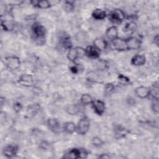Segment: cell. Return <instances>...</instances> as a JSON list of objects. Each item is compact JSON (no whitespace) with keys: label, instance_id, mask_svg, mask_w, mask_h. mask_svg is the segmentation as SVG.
I'll list each match as a JSON object with an SVG mask.
<instances>
[{"label":"cell","instance_id":"obj_28","mask_svg":"<svg viewBox=\"0 0 159 159\" xmlns=\"http://www.w3.org/2000/svg\"><path fill=\"white\" fill-rule=\"evenodd\" d=\"M115 89V86L112 83H107L104 88V92L106 95L111 94Z\"/></svg>","mask_w":159,"mask_h":159},{"label":"cell","instance_id":"obj_27","mask_svg":"<svg viewBox=\"0 0 159 159\" xmlns=\"http://www.w3.org/2000/svg\"><path fill=\"white\" fill-rule=\"evenodd\" d=\"M91 143L95 147L99 148V147H102L104 145V141L99 137L95 136V137H93L92 138Z\"/></svg>","mask_w":159,"mask_h":159},{"label":"cell","instance_id":"obj_22","mask_svg":"<svg viewBox=\"0 0 159 159\" xmlns=\"http://www.w3.org/2000/svg\"><path fill=\"white\" fill-rule=\"evenodd\" d=\"M93 17L96 20H102L107 16L106 11L101 9H96L92 12Z\"/></svg>","mask_w":159,"mask_h":159},{"label":"cell","instance_id":"obj_24","mask_svg":"<svg viewBox=\"0 0 159 159\" xmlns=\"http://www.w3.org/2000/svg\"><path fill=\"white\" fill-rule=\"evenodd\" d=\"M136 28H137L136 23L133 21H130L125 24V26L124 27L123 30L126 34H132L135 30Z\"/></svg>","mask_w":159,"mask_h":159},{"label":"cell","instance_id":"obj_31","mask_svg":"<svg viewBox=\"0 0 159 159\" xmlns=\"http://www.w3.org/2000/svg\"><path fill=\"white\" fill-rule=\"evenodd\" d=\"M50 147V143L47 140H42L39 143V148L42 150H46Z\"/></svg>","mask_w":159,"mask_h":159},{"label":"cell","instance_id":"obj_34","mask_svg":"<svg viewBox=\"0 0 159 159\" xmlns=\"http://www.w3.org/2000/svg\"><path fill=\"white\" fill-rule=\"evenodd\" d=\"M98 158H110V156L106 153H102L100 155H99L98 157Z\"/></svg>","mask_w":159,"mask_h":159},{"label":"cell","instance_id":"obj_29","mask_svg":"<svg viewBox=\"0 0 159 159\" xmlns=\"http://www.w3.org/2000/svg\"><path fill=\"white\" fill-rule=\"evenodd\" d=\"M151 108L153 112L155 114H158L159 111V101L158 98H153V100L151 104Z\"/></svg>","mask_w":159,"mask_h":159},{"label":"cell","instance_id":"obj_12","mask_svg":"<svg viewBox=\"0 0 159 159\" xmlns=\"http://www.w3.org/2000/svg\"><path fill=\"white\" fill-rule=\"evenodd\" d=\"M135 95L140 98V99H145L148 98L150 95V89L147 86H140L137 87L135 89Z\"/></svg>","mask_w":159,"mask_h":159},{"label":"cell","instance_id":"obj_11","mask_svg":"<svg viewBox=\"0 0 159 159\" xmlns=\"http://www.w3.org/2000/svg\"><path fill=\"white\" fill-rule=\"evenodd\" d=\"M94 112L98 116H101L104 114L106 109L105 103L101 100H94L91 104Z\"/></svg>","mask_w":159,"mask_h":159},{"label":"cell","instance_id":"obj_20","mask_svg":"<svg viewBox=\"0 0 159 159\" xmlns=\"http://www.w3.org/2000/svg\"><path fill=\"white\" fill-rule=\"evenodd\" d=\"M93 46L96 47L99 51H101L105 50L107 48V43L104 39L98 37L93 41Z\"/></svg>","mask_w":159,"mask_h":159},{"label":"cell","instance_id":"obj_3","mask_svg":"<svg viewBox=\"0 0 159 159\" xmlns=\"http://www.w3.org/2000/svg\"><path fill=\"white\" fill-rule=\"evenodd\" d=\"M89 152L82 148H73L69 149L63 155L65 158H86L88 157Z\"/></svg>","mask_w":159,"mask_h":159},{"label":"cell","instance_id":"obj_6","mask_svg":"<svg viewBox=\"0 0 159 159\" xmlns=\"http://www.w3.org/2000/svg\"><path fill=\"white\" fill-rule=\"evenodd\" d=\"M90 128V120L86 116L81 117L76 124V130L78 134L80 135H86Z\"/></svg>","mask_w":159,"mask_h":159},{"label":"cell","instance_id":"obj_9","mask_svg":"<svg viewBox=\"0 0 159 159\" xmlns=\"http://www.w3.org/2000/svg\"><path fill=\"white\" fill-rule=\"evenodd\" d=\"M19 150V147L15 144H9L6 145L2 150L3 155L7 158H11L14 157Z\"/></svg>","mask_w":159,"mask_h":159},{"label":"cell","instance_id":"obj_19","mask_svg":"<svg viewBox=\"0 0 159 159\" xmlns=\"http://www.w3.org/2000/svg\"><path fill=\"white\" fill-rule=\"evenodd\" d=\"M30 3L35 7L40 9H48L51 7V3L48 1H30Z\"/></svg>","mask_w":159,"mask_h":159},{"label":"cell","instance_id":"obj_33","mask_svg":"<svg viewBox=\"0 0 159 159\" xmlns=\"http://www.w3.org/2000/svg\"><path fill=\"white\" fill-rule=\"evenodd\" d=\"M78 68L76 65H73L70 67V70L73 73H77L78 72Z\"/></svg>","mask_w":159,"mask_h":159},{"label":"cell","instance_id":"obj_14","mask_svg":"<svg viewBox=\"0 0 159 159\" xmlns=\"http://www.w3.org/2000/svg\"><path fill=\"white\" fill-rule=\"evenodd\" d=\"M1 28L6 32L12 31L14 29V23L10 19L1 18Z\"/></svg>","mask_w":159,"mask_h":159},{"label":"cell","instance_id":"obj_1","mask_svg":"<svg viewBox=\"0 0 159 159\" xmlns=\"http://www.w3.org/2000/svg\"><path fill=\"white\" fill-rule=\"evenodd\" d=\"M111 44L112 49L122 52L139 48L141 42L138 38L134 37H130L127 39L117 37L112 40Z\"/></svg>","mask_w":159,"mask_h":159},{"label":"cell","instance_id":"obj_30","mask_svg":"<svg viewBox=\"0 0 159 159\" xmlns=\"http://www.w3.org/2000/svg\"><path fill=\"white\" fill-rule=\"evenodd\" d=\"M118 81H119V82L120 83H121L122 84H125V85L126 84H129L130 83V79L127 76H125L124 75H122V74L119 75V76H118Z\"/></svg>","mask_w":159,"mask_h":159},{"label":"cell","instance_id":"obj_23","mask_svg":"<svg viewBox=\"0 0 159 159\" xmlns=\"http://www.w3.org/2000/svg\"><path fill=\"white\" fill-rule=\"evenodd\" d=\"M60 45L61 46L62 48L68 50L72 47L70 38L66 35L62 37L60 39Z\"/></svg>","mask_w":159,"mask_h":159},{"label":"cell","instance_id":"obj_10","mask_svg":"<svg viewBox=\"0 0 159 159\" xmlns=\"http://www.w3.org/2000/svg\"><path fill=\"white\" fill-rule=\"evenodd\" d=\"M17 83L25 87H31L34 84V78L30 74H22L19 76Z\"/></svg>","mask_w":159,"mask_h":159},{"label":"cell","instance_id":"obj_16","mask_svg":"<svg viewBox=\"0 0 159 159\" xmlns=\"http://www.w3.org/2000/svg\"><path fill=\"white\" fill-rule=\"evenodd\" d=\"M99 52L93 45L88 46L85 48L86 55L91 58H98L99 57Z\"/></svg>","mask_w":159,"mask_h":159},{"label":"cell","instance_id":"obj_35","mask_svg":"<svg viewBox=\"0 0 159 159\" xmlns=\"http://www.w3.org/2000/svg\"><path fill=\"white\" fill-rule=\"evenodd\" d=\"M159 38H158V35L157 34L155 37H154V39H153V42L156 45H158V42H159Z\"/></svg>","mask_w":159,"mask_h":159},{"label":"cell","instance_id":"obj_18","mask_svg":"<svg viewBox=\"0 0 159 159\" xmlns=\"http://www.w3.org/2000/svg\"><path fill=\"white\" fill-rule=\"evenodd\" d=\"M63 131L68 134H72L76 130V125L71 121L66 122L62 126Z\"/></svg>","mask_w":159,"mask_h":159},{"label":"cell","instance_id":"obj_15","mask_svg":"<svg viewBox=\"0 0 159 159\" xmlns=\"http://www.w3.org/2000/svg\"><path fill=\"white\" fill-rule=\"evenodd\" d=\"M130 63L134 66H142L146 63V58L143 55H135L131 58Z\"/></svg>","mask_w":159,"mask_h":159},{"label":"cell","instance_id":"obj_2","mask_svg":"<svg viewBox=\"0 0 159 159\" xmlns=\"http://www.w3.org/2000/svg\"><path fill=\"white\" fill-rule=\"evenodd\" d=\"M31 30L34 39L40 44L43 43L46 35V29L45 27L40 23L36 22L32 24Z\"/></svg>","mask_w":159,"mask_h":159},{"label":"cell","instance_id":"obj_4","mask_svg":"<svg viewBox=\"0 0 159 159\" xmlns=\"http://www.w3.org/2000/svg\"><path fill=\"white\" fill-rule=\"evenodd\" d=\"M85 55V48L81 47H71L68 50L67 53L68 59L73 63H75L78 59L81 58Z\"/></svg>","mask_w":159,"mask_h":159},{"label":"cell","instance_id":"obj_8","mask_svg":"<svg viewBox=\"0 0 159 159\" xmlns=\"http://www.w3.org/2000/svg\"><path fill=\"white\" fill-rule=\"evenodd\" d=\"M47 125L48 129L55 134H59L63 130L58 120L54 117H51L47 119Z\"/></svg>","mask_w":159,"mask_h":159},{"label":"cell","instance_id":"obj_26","mask_svg":"<svg viewBox=\"0 0 159 159\" xmlns=\"http://www.w3.org/2000/svg\"><path fill=\"white\" fill-rule=\"evenodd\" d=\"M63 8L68 12H72L75 9V2L73 1H65L64 2Z\"/></svg>","mask_w":159,"mask_h":159},{"label":"cell","instance_id":"obj_5","mask_svg":"<svg viewBox=\"0 0 159 159\" xmlns=\"http://www.w3.org/2000/svg\"><path fill=\"white\" fill-rule=\"evenodd\" d=\"M3 61L6 67L10 71H14L17 70L20 66L21 63L19 58L14 55L5 57Z\"/></svg>","mask_w":159,"mask_h":159},{"label":"cell","instance_id":"obj_13","mask_svg":"<svg viewBox=\"0 0 159 159\" xmlns=\"http://www.w3.org/2000/svg\"><path fill=\"white\" fill-rule=\"evenodd\" d=\"M114 132L115 137L118 139L125 137L129 132V131L127 129H126L125 127L120 125H117L114 127Z\"/></svg>","mask_w":159,"mask_h":159},{"label":"cell","instance_id":"obj_21","mask_svg":"<svg viewBox=\"0 0 159 159\" xmlns=\"http://www.w3.org/2000/svg\"><path fill=\"white\" fill-rule=\"evenodd\" d=\"M66 112L69 115H76L80 111V107L77 104H70L66 107Z\"/></svg>","mask_w":159,"mask_h":159},{"label":"cell","instance_id":"obj_17","mask_svg":"<svg viewBox=\"0 0 159 159\" xmlns=\"http://www.w3.org/2000/svg\"><path fill=\"white\" fill-rule=\"evenodd\" d=\"M106 35L111 41L118 37V29L116 26L112 25L108 27L106 31Z\"/></svg>","mask_w":159,"mask_h":159},{"label":"cell","instance_id":"obj_32","mask_svg":"<svg viewBox=\"0 0 159 159\" xmlns=\"http://www.w3.org/2000/svg\"><path fill=\"white\" fill-rule=\"evenodd\" d=\"M23 109V106L20 102H16L13 104V109L16 113L20 112Z\"/></svg>","mask_w":159,"mask_h":159},{"label":"cell","instance_id":"obj_25","mask_svg":"<svg viewBox=\"0 0 159 159\" xmlns=\"http://www.w3.org/2000/svg\"><path fill=\"white\" fill-rule=\"evenodd\" d=\"M93 99L92 96L87 93L83 94L81 95L80 98V102L83 105H88V104H91L93 102Z\"/></svg>","mask_w":159,"mask_h":159},{"label":"cell","instance_id":"obj_7","mask_svg":"<svg viewBox=\"0 0 159 159\" xmlns=\"http://www.w3.org/2000/svg\"><path fill=\"white\" fill-rule=\"evenodd\" d=\"M125 17L124 12L120 9H114L109 15V20L114 24H120L125 19Z\"/></svg>","mask_w":159,"mask_h":159}]
</instances>
